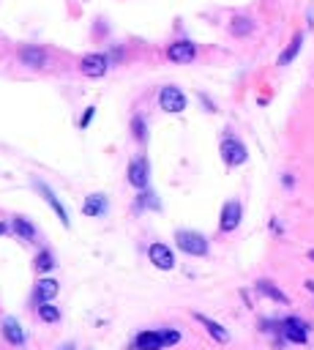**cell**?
<instances>
[{"mask_svg":"<svg viewBox=\"0 0 314 350\" xmlns=\"http://www.w3.org/2000/svg\"><path fill=\"white\" fill-rule=\"evenodd\" d=\"M175 244H178L180 252L194 254V257H202V254H208V241H205V235L194 233V230H178Z\"/></svg>","mask_w":314,"mask_h":350,"instance_id":"1","label":"cell"},{"mask_svg":"<svg viewBox=\"0 0 314 350\" xmlns=\"http://www.w3.org/2000/svg\"><path fill=\"white\" fill-rule=\"evenodd\" d=\"M159 107L164 110V113H170V115L183 113V110H186V93L180 91V88H175V85L161 88V93H159Z\"/></svg>","mask_w":314,"mask_h":350,"instance_id":"2","label":"cell"},{"mask_svg":"<svg viewBox=\"0 0 314 350\" xmlns=\"http://www.w3.org/2000/svg\"><path fill=\"white\" fill-rule=\"evenodd\" d=\"M222 159H224V164H230V167L243 164V162L249 159L246 145H243L240 140H235V137H227V140L222 142Z\"/></svg>","mask_w":314,"mask_h":350,"instance_id":"3","label":"cell"},{"mask_svg":"<svg viewBox=\"0 0 314 350\" xmlns=\"http://www.w3.org/2000/svg\"><path fill=\"white\" fill-rule=\"evenodd\" d=\"M36 189H38V194H41L44 200H46V205H50V208H52L55 213H58L60 225H63V227H71V219H68V211H66V205H63V203L58 200V194H55L52 189L44 184V181H36Z\"/></svg>","mask_w":314,"mask_h":350,"instance_id":"4","label":"cell"},{"mask_svg":"<svg viewBox=\"0 0 314 350\" xmlns=\"http://www.w3.org/2000/svg\"><path fill=\"white\" fill-rule=\"evenodd\" d=\"M281 334L295 345H303L309 339V323H303L301 317H287V320H281Z\"/></svg>","mask_w":314,"mask_h":350,"instance_id":"5","label":"cell"},{"mask_svg":"<svg viewBox=\"0 0 314 350\" xmlns=\"http://www.w3.org/2000/svg\"><path fill=\"white\" fill-rule=\"evenodd\" d=\"M80 69H82V74L85 77H104L107 74V69H109V60H107V55H101V52H90V55H85L82 63H80Z\"/></svg>","mask_w":314,"mask_h":350,"instance_id":"6","label":"cell"},{"mask_svg":"<svg viewBox=\"0 0 314 350\" xmlns=\"http://www.w3.org/2000/svg\"><path fill=\"white\" fill-rule=\"evenodd\" d=\"M148 257L156 268H161V271H172L175 268V254L167 244H151V249H148Z\"/></svg>","mask_w":314,"mask_h":350,"instance_id":"7","label":"cell"},{"mask_svg":"<svg viewBox=\"0 0 314 350\" xmlns=\"http://www.w3.org/2000/svg\"><path fill=\"white\" fill-rule=\"evenodd\" d=\"M148 175H151L148 159H145V156L131 159V164H129V184L134 186V189H145V186H148Z\"/></svg>","mask_w":314,"mask_h":350,"instance_id":"8","label":"cell"},{"mask_svg":"<svg viewBox=\"0 0 314 350\" xmlns=\"http://www.w3.org/2000/svg\"><path fill=\"white\" fill-rule=\"evenodd\" d=\"M240 216H243L240 203L238 200H227L224 208H222V230H224V233H232V230L240 225Z\"/></svg>","mask_w":314,"mask_h":350,"instance_id":"9","label":"cell"},{"mask_svg":"<svg viewBox=\"0 0 314 350\" xmlns=\"http://www.w3.org/2000/svg\"><path fill=\"white\" fill-rule=\"evenodd\" d=\"M167 58L172 63H191L194 58H197V47H194L191 41H175V44H170Z\"/></svg>","mask_w":314,"mask_h":350,"instance_id":"10","label":"cell"},{"mask_svg":"<svg viewBox=\"0 0 314 350\" xmlns=\"http://www.w3.org/2000/svg\"><path fill=\"white\" fill-rule=\"evenodd\" d=\"M194 317H197V323H202V325H205V331L210 334V337H213L216 342H219V345H227V342H230V331H227L224 329V325H219L216 320H210V317H205V315H194Z\"/></svg>","mask_w":314,"mask_h":350,"instance_id":"11","label":"cell"},{"mask_svg":"<svg viewBox=\"0 0 314 350\" xmlns=\"http://www.w3.org/2000/svg\"><path fill=\"white\" fill-rule=\"evenodd\" d=\"M134 347L137 350H161L164 347V339H161L159 331H142V334H137Z\"/></svg>","mask_w":314,"mask_h":350,"instance_id":"12","label":"cell"},{"mask_svg":"<svg viewBox=\"0 0 314 350\" xmlns=\"http://www.w3.org/2000/svg\"><path fill=\"white\" fill-rule=\"evenodd\" d=\"M3 337H6V342H11V345H22V342H25V331H22L17 317H6L3 320Z\"/></svg>","mask_w":314,"mask_h":350,"instance_id":"13","label":"cell"},{"mask_svg":"<svg viewBox=\"0 0 314 350\" xmlns=\"http://www.w3.org/2000/svg\"><path fill=\"white\" fill-rule=\"evenodd\" d=\"M58 290H60V285L55 282V279H38V285H36V301L38 304H44V301H52L55 296H58Z\"/></svg>","mask_w":314,"mask_h":350,"instance_id":"14","label":"cell"},{"mask_svg":"<svg viewBox=\"0 0 314 350\" xmlns=\"http://www.w3.org/2000/svg\"><path fill=\"white\" fill-rule=\"evenodd\" d=\"M19 58H22V63H25V66H30V69H41L44 63H46V52L38 50V47H25V50L19 52Z\"/></svg>","mask_w":314,"mask_h":350,"instance_id":"15","label":"cell"},{"mask_svg":"<svg viewBox=\"0 0 314 350\" xmlns=\"http://www.w3.org/2000/svg\"><path fill=\"white\" fill-rule=\"evenodd\" d=\"M107 211V197L104 194H90L88 200L82 203V213L85 216H101Z\"/></svg>","mask_w":314,"mask_h":350,"instance_id":"16","label":"cell"},{"mask_svg":"<svg viewBox=\"0 0 314 350\" xmlns=\"http://www.w3.org/2000/svg\"><path fill=\"white\" fill-rule=\"evenodd\" d=\"M11 230L22 238V241H36V227L30 225L25 216H14L11 219Z\"/></svg>","mask_w":314,"mask_h":350,"instance_id":"17","label":"cell"},{"mask_svg":"<svg viewBox=\"0 0 314 350\" xmlns=\"http://www.w3.org/2000/svg\"><path fill=\"white\" fill-rule=\"evenodd\" d=\"M257 293H262V296H268V298H273V301H279V304H289V298H287L284 293H281L273 282H268V279H260V282H257Z\"/></svg>","mask_w":314,"mask_h":350,"instance_id":"18","label":"cell"},{"mask_svg":"<svg viewBox=\"0 0 314 350\" xmlns=\"http://www.w3.org/2000/svg\"><path fill=\"white\" fill-rule=\"evenodd\" d=\"M301 44H303V33H295V36H293V41L287 44V50L279 55V66H287V63H293V60H295V55L301 52Z\"/></svg>","mask_w":314,"mask_h":350,"instance_id":"19","label":"cell"},{"mask_svg":"<svg viewBox=\"0 0 314 350\" xmlns=\"http://www.w3.org/2000/svg\"><path fill=\"white\" fill-rule=\"evenodd\" d=\"M38 317H41L44 323H58L60 320V309L50 304V301H44V304H38Z\"/></svg>","mask_w":314,"mask_h":350,"instance_id":"20","label":"cell"},{"mask_svg":"<svg viewBox=\"0 0 314 350\" xmlns=\"http://www.w3.org/2000/svg\"><path fill=\"white\" fill-rule=\"evenodd\" d=\"M230 30H232L235 36H249L251 30H254V22H251L249 17H235L232 25H230Z\"/></svg>","mask_w":314,"mask_h":350,"instance_id":"21","label":"cell"},{"mask_svg":"<svg viewBox=\"0 0 314 350\" xmlns=\"http://www.w3.org/2000/svg\"><path fill=\"white\" fill-rule=\"evenodd\" d=\"M55 268V260H52V252H46V249H41L36 254V271L38 274H46V271H52Z\"/></svg>","mask_w":314,"mask_h":350,"instance_id":"22","label":"cell"},{"mask_svg":"<svg viewBox=\"0 0 314 350\" xmlns=\"http://www.w3.org/2000/svg\"><path fill=\"white\" fill-rule=\"evenodd\" d=\"M159 334H161V339H164V347H167V345H178V342H180V331H175V329H164Z\"/></svg>","mask_w":314,"mask_h":350,"instance_id":"23","label":"cell"},{"mask_svg":"<svg viewBox=\"0 0 314 350\" xmlns=\"http://www.w3.org/2000/svg\"><path fill=\"white\" fill-rule=\"evenodd\" d=\"M131 129H134V137L139 140V142H142L145 140V123H142V118H134V121H131Z\"/></svg>","mask_w":314,"mask_h":350,"instance_id":"24","label":"cell"},{"mask_svg":"<svg viewBox=\"0 0 314 350\" xmlns=\"http://www.w3.org/2000/svg\"><path fill=\"white\" fill-rule=\"evenodd\" d=\"M93 115H96V107H88V110H85V115H82V121H80L82 129H88V123L93 121Z\"/></svg>","mask_w":314,"mask_h":350,"instance_id":"25","label":"cell"},{"mask_svg":"<svg viewBox=\"0 0 314 350\" xmlns=\"http://www.w3.org/2000/svg\"><path fill=\"white\" fill-rule=\"evenodd\" d=\"M60 350H74V342H66V345H63Z\"/></svg>","mask_w":314,"mask_h":350,"instance_id":"26","label":"cell"},{"mask_svg":"<svg viewBox=\"0 0 314 350\" xmlns=\"http://www.w3.org/2000/svg\"><path fill=\"white\" fill-rule=\"evenodd\" d=\"M306 290H311V293H314V282H311V279L306 282Z\"/></svg>","mask_w":314,"mask_h":350,"instance_id":"27","label":"cell"},{"mask_svg":"<svg viewBox=\"0 0 314 350\" xmlns=\"http://www.w3.org/2000/svg\"><path fill=\"white\" fill-rule=\"evenodd\" d=\"M3 233H9V225H0V235Z\"/></svg>","mask_w":314,"mask_h":350,"instance_id":"28","label":"cell"},{"mask_svg":"<svg viewBox=\"0 0 314 350\" xmlns=\"http://www.w3.org/2000/svg\"><path fill=\"white\" fill-rule=\"evenodd\" d=\"M309 260H311V262H314V249H311V252H309Z\"/></svg>","mask_w":314,"mask_h":350,"instance_id":"29","label":"cell"}]
</instances>
